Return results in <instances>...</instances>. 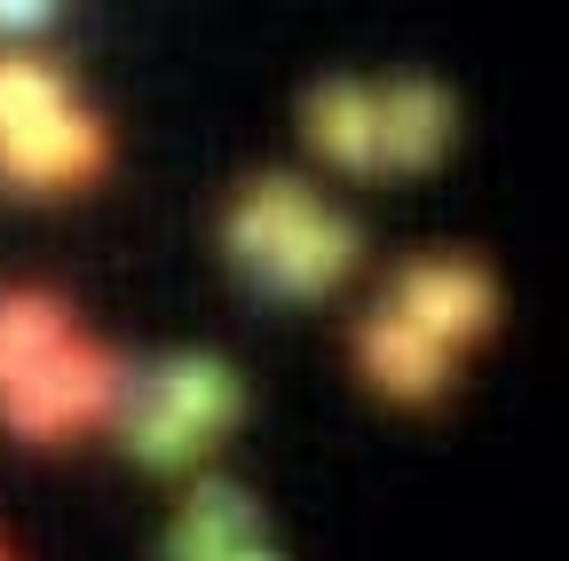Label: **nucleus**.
<instances>
[{
    "instance_id": "obj_1",
    "label": "nucleus",
    "mask_w": 569,
    "mask_h": 561,
    "mask_svg": "<svg viewBox=\"0 0 569 561\" xmlns=\"http://www.w3.org/2000/svg\"><path fill=\"white\" fill-rule=\"evenodd\" d=\"M111 403H119V364L103 348H80V340H63L48 364H32L9 395H0L17 435H71L80 419H96Z\"/></svg>"
},
{
    "instance_id": "obj_2",
    "label": "nucleus",
    "mask_w": 569,
    "mask_h": 561,
    "mask_svg": "<svg viewBox=\"0 0 569 561\" xmlns=\"http://www.w3.org/2000/svg\"><path fill=\"white\" fill-rule=\"evenodd\" d=\"M103 159V127L80 111H48L17 134H0V174L9 182H80Z\"/></svg>"
},
{
    "instance_id": "obj_3",
    "label": "nucleus",
    "mask_w": 569,
    "mask_h": 561,
    "mask_svg": "<svg viewBox=\"0 0 569 561\" xmlns=\"http://www.w3.org/2000/svg\"><path fill=\"white\" fill-rule=\"evenodd\" d=\"M396 317H411L436 340H459V332H475L490 317V285L467 261H419V269H403V309Z\"/></svg>"
},
{
    "instance_id": "obj_4",
    "label": "nucleus",
    "mask_w": 569,
    "mask_h": 561,
    "mask_svg": "<svg viewBox=\"0 0 569 561\" xmlns=\"http://www.w3.org/2000/svg\"><path fill=\"white\" fill-rule=\"evenodd\" d=\"M356 348H365V364L380 372V388H396V395H436L443 388V340L436 332H419L411 317H372L365 332H356Z\"/></svg>"
},
{
    "instance_id": "obj_5",
    "label": "nucleus",
    "mask_w": 569,
    "mask_h": 561,
    "mask_svg": "<svg viewBox=\"0 0 569 561\" xmlns=\"http://www.w3.org/2000/svg\"><path fill=\"white\" fill-rule=\"evenodd\" d=\"M372 119H380V159H396V167H427V159L443 151L451 103H443V88L403 80L396 96H380V103H372Z\"/></svg>"
},
{
    "instance_id": "obj_6",
    "label": "nucleus",
    "mask_w": 569,
    "mask_h": 561,
    "mask_svg": "<svg viewBox=\"0 0 569 561\" xmlns=\"http://www.w3.org/2000/svg\"><path fill=\"white\" fill-rule=\"evenodd\" d=\"M63 340H71L63 301H48V293H9L0 301V395H9L32 364H48Z\"/></svg>"
},
{
    "instance_id": "obj_7",
    "label": "nucleus",
    "mask_w": 569,
    "mask_h": 561,
    "mask_svg": "<svg viewBox=\"0 0 569 561\" xmlns=\"http://www.w3.org/2000/svg\"><path fill=\"white\" fill-rule=\"evenodd\" d=\"M356 253V238H348V222H332V214H309L293 238H284L269 261H261V277L277 293H317V285H332L340 277V261Z\"/></svg>"
},
{
    "instance_id": "obj_8",
    "label": "nucleus",
    "mask_w": 569,
    "mask_h": 561,
    "mask_svg": "<svg viewBox=\"0 0 569 561\" xmlns=\"http://www.w3.org/2000/svg\"><path fill=\"white\" fill-rule=\"evenodd\" d=\"M309 214H317V206H309V190H301L293 174H261V182H253V198L230 214V246H238L246 261H269V253L293 238Z\"/></svg>"
},
{
    "instance_id": "obj_9",
    "label": "nucleus",
    "mask_w": 569,
    "mask_h": 561,
    "mask_svg": "<svg viewBox=\"0 0 569 561\" xmlns=\"http://www.w3.org/2000/svg\"><path fill=\"white\" fill-rule=\"evenodd\" d=\"M309 127H317V143H325L340 167H380V119H372V96H365V88H348V80L317 88Z\"/></svg>"
},
{
    "instance_id": "obj_10",
    "label": "nucleus",
    "mask_w": 569,
    "mask_h": 561,
    "mask_svg": "<svg viewBox=\"0 0 569 561\" xmlns=\"http://www.w3.org/2000/svg\"><path fill=\"white\" fill-rule=\"evenodd\" d=\"M151 395H159V403H174L198 435H206V428H222V419L238 411V380H230L222 364H206V357H174V364L151 380Z\"/></svg>"
},
{
    "instance_id": "obj_11",
    "label": "nucleus",
    "mask_w": 569,
    "mask_h": 561,
    "mask_svg": "<svg viewBox=\"0 0 569 561\" xmlns=\"http://www.w3.org/2000/svg\"><path fill=\"white\" fill-rule=\"evenodd\" d=\"M119 428H127V451H134V459H151V467H182V459L198 451V428H190L174 403H159L151 388H142V395L119 411Z\"/></svg>"
},
{
    "instance_id": "obj_12",
    "label": "nucleus",
    "mask_w": 569,
    "mask_h": 561,
    "mask_svg": "<svg viewBox=\"0 0 569 561\" xmlns=\"http://www.w3.org/2000/svg\"><path fill=\"white\" fill-rule=\"evenodd\" d=\"M48 111H63V80L48 72V63L9 56V63H0V134H17V127H32Z\"/></svg>"
},
{
    "instance_id": "obj_13",
    "label": "nucleus",
    "mask_w": 569,
    "mask_h": 561,
    "mask_svg": "<svg viewBox=\"0 0 569 561\" xmlns=\"http://www.w3.org/2000/svg\"><path fill=\"white\" fill-rule=\"evenodd\" d=\"M182 522H198L206 538H230V545H246V530H253V507L238 499L230 482H198V499H190V514Z\"/></svg>"
},
{
    "instance_id": "obj_14",
    "label": "nucleus",
    "mask_w": 569,
    "mask_h": 561,
    "mask_svg": "<svg viewBox=\"0 0 569 561\" xmlns=\"http://www.w3.org/2000/svg\"><path fill=\"white\" fill-rule=\"evenodd\" d=\"M48 9V0H0V24H32Z\"/></svg>"
},
{
    "instance_id": "obj_15",
    "label": "nucleus",
    "mask_w": 569,
    "mask_h": 561,
    "mask_svg": "<svg viewBox=\"0 0 569 561\" xmlns=\"http://www.w3.org/2000/svg\"><path fill=\"white\" fill-rule=\"evenodd\" d=\"M230 561H277V553H253V545H238V553H230Z\"/></svg>"
}]
</instances>
